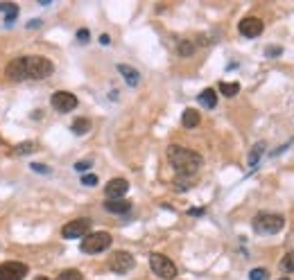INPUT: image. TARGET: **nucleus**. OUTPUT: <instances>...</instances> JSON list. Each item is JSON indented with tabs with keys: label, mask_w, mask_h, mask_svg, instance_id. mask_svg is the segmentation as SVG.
Returning <instances> with one entry per match:
<instances>
[{
	"label": "nucleus",
	"mask_w": 294,
	"mask_h": 280,
	"mask_svg": "<svg viewBox=\"0 0 294 280\" xmlns=\"http://www.w3.org/2000/svg\"><path fill=\"white\" fill-rule=\"evenodd\" d=\"M55 72L50 59L38 55H30V57H18V59L9 61L5 75L14 81H23V79H46Z\"/></svg>",
	"instance_id": "nucleus-1"
},
{
	"label": "nucleus",
	"mask_w": 294,
	"mask_h": 280,
	"mask_svg": "<svg viewBox=\"0 0 294 280\" xmlns=\"http://www.w3.org/2000/svg\"><path fill=\"white\" fill-rule=\"evenodd\" d=\"M167 161L175 167V172L179 176H192L199 172V167L204 165V158L201 154L192 152V149H186L181 145H170L167 147Z\"/></svg>",
	"instance_id": "nucleus-2"
},
{
	"label": "nucleus",
	"mask_w": 294,
	"mask_h": 280,
	"mask_svg": "<svg viewBox=\"0 0 294 280\" xmlns=\"http://www.w3.org/2000/svg\"><path fill=\"white\" fill-rule=\"evenodd\" d=\"M283 226H285V217L278 215V212H260V215H256V219H254V228L265 235L278 233Z\"/></svg>",
	"instance_id": "nucleus-3"
},
{
	"label": "nucleus",
	"mask_w": 294,
	"mask_h": 280,
	"mask_svg": "<svg viewBox=\"0 0 294 280\" xmlns=\"http://www.w3.org/2000/svg\"><path fill=\"white\" fill-rule=\"evenodd\" d=\"M111 242H113V238H111L109 233H104V230H98V233H89L86 238H81V253H102V251H107Z\"/></svg>",
	"instance_id": "nucleus-4"
},
{
	"label": "nucleus",
	"mask_w": 294,
	"mask_h": 280,
	"mask_svg": "<svg viewBox=\"0 0 294 280\" xmlns=\"http://www.w3.org/2000/svg\"><path fill=\"white\" fill-rule=\"evenodd\" d=\"M149 267H152V271L156 273L158 278L170 280V278L177 276V267H175V262H172L167 255L152 253V255H149Z\"/></svg>",
	"instance_id": "nucleus-5"
},
{
	"label": "nucleus",
	"mask_w": 294,
	"mask_h": 280,
	"mask_svg": "<svg viewBox=\"0 0 294 280\" xmlns=\"http://www.w3.org/2000/svg\"><path fill=\"white\" fill-rule=\"evenodd\" d=\"M136 267V260L129 251H115L113 255L109 258V269L113 273H127Z\"/></svg>",
	"instance_id": "nucleus-6"
},
{
	"label": "nucleus",
	"mask_w": 294,
	"mask_h": 280,
	"mask_svg": "<svg viewBox=\"0 0 294 280\" xmlns=\"http://www.w3.org/2000/svg\"><path fill=\"white\" fill-rule=\"evenodd\" d=\"M91 230V219H86V217H79V219H73L68 221V224L61 228V235H64L66 240H75V238H86Z\"/></svg>",
	"instance_id": "nucleus-7"
},
{
	"label": "nucleus",
	"mask_w": 294,
	"mask_h": 280,
	"mask_svg": "<svg viewBox=\"0 0 294 280\" xmlns=\"http://www.w3.org/2000/svg\"><path fill=\"white\" fill-rule=\"evenodd\" d=\"M52 109L59 111V113H68V111H75L77 109V98L73 93H66V90H57L50 100Z\"/></svg>",
	"instance_id": "nucleus-8"
},
{
	"label": "nucleus",
	"mask_w": 294,
	"mask_h": 280,
	"mask_svg": "<svg viewBox=\"0 0 294 280\" xmlns=\"http://www.w3.org/2000/svg\"><path fill=\"white\" fill-rule=\"evenodd\" d=\"M238 30H240V34H242V36L256 38V36L263 34L265 25H263V21H260L258 16H247V18H242V21L238 23Z\"/></svg>",
	"instance_id": "nucleus-9"
},
{
	"label": "nucleus",
	"mask_w": 294,
	"mask_h": 280,
	"mask_svg": "<svg viewBox=\"0 0 294 280\" xmlns=\"http://www.w3.org/2000/svg\"><path fill=\"white\" fill-rule=\"evenodd\" d=\"M25 276H27V264H23V262L0 264V280H23Z\"/></svg>",
	"instance_id": "nucleus-10"
},
{
	"label": "nucleus",
	"mask_w": 294,
	"mask_h": 280,
	"mask_svg": "<svg viewBox=\"0 0 294 280\" xmlns=\"http://www.w3.org/2000/svg\"><path fill=\"white\" fill-rule=\"evenodd\" d=\"M127 190H129L127 178H111L107 188H104V195H107V199H122L127 195Z\"/></svg>",
	"instance_id": "nucleus-11"
},
{
	"label": "nucleus",
	"mask_w": 294,
	"mask_h": 280,
	"mask_svg": "<svg viewBox=\"0 0 294 280\" xmlns=\"http://www.w3.org/2000/svg\"><path fill=\"white\" fill-rule=\"evenodd\" d=\"M118 72L124 77V81H127L129 86H138L141 84V72H138L136 68H132V66H127V64H118Z\"/></svg>",
	"instance_id": "nucleus-12"
},
{
	"label": "nucleus",
	"mask_w": 294,
	"mask_h": 280,
	"mask_svg": "<svg viewBox=\"0 0 294 280\" xmlns=\"http://www.w3.org/2000/svg\"><path fill=\"white\" fill-rule=\"evenodd\" d=\"M104 208L109 212H113V215H124V212L132 210V204L124 199H109V201H104Z\"/></svg>",
	"instance_id": "nucleus-13"
},
{
	"label": "nucleus",
	"mask_w": 294,
	"mask_h": 280,
	"mask_svg": "<svg viewBox=\"0 0 294 280\" xmlns=\"http://www.w3.org/2000/svg\"><path fill=\"white\" fill-rule=\"evenodd\" d=\"M199 122H201V115H199V111H195V109H186L184 115H181V124H184L186 129H195Z\"/></svg>",
	"instance_id": "nucleus-14"
},
{
	"label": "nucleus",
	"mask_w": 294,
	"mask_h": 280,
	"mask_svg": "<svg viewBox=\"0 0 294 280\" xmlns=\"http://www.w3.org/2000/svg\"><path fill=\"white\" fill-rule=\"evenodd\" d=\"M199 104L206 106V109H215L218 106V93L213 88H204L199 93Z\"/></svg>",
	"instance_id": "nucleus-15"
},
{
	"label": "nucleus",
	"mask_w": 294,
	"mask_h": 280,
	"mask_svg": "<svg viewBox=\"0 0 294 280\" xmlns=\"http://www.w3.org/2000/svg\"><path fill=\"white\" fill-rule=\"evenodd\" d=\"M220 93L226 98H235L240 93V84L238 81H220Z\"/></svg>",
	"instance_id": "nucleus-16"
},
{
	"label": "nucleus",
	"mask_w": 294,
	"mask_h": 280,
	"mask_svg": "<svg viewBox=\"0 0 294 280\" xmlns=\"http://www.w3.org/2000/svg\"><path fill=\"white\" fill-rule=\"evenodd\" d=\"M70 129H73L75 136H84V133H89V131H91V122H89L86 118H77Z\"/></svg>",
	"instance_id": "nucleus-17"
},
{
	"label": "nucleus",
	"mask_w": 294,
	"mask_h": 280,
	"mask_svg": "<svg viewBox=\"0 0 294 280\" xmlns=\"http://www.w3.org/2000/svg\"><path fill=\"white\" fill-rule=\"evenodd\" d=\"M263 152H265V143H256V145H254L251 154H249V167H251V170L258 165V161H260V156H263Z\"/></svg>",
	"instance_id": "nucleus-18"
},
{
	"label": "nucleus",
	"mask_w": 294,
	"mask_h": 280,
	"mask_svg": "<svg viewBox=\"0 0 294 280\" xmlns=\"http://www.w3.org/2000/svg\"><path fill=\"white\" fill-rule=\"evenodd\" d=\"M0 12H5V14H7V18H5V21H7V25H12V23L16 21V16H18V7H16V5L0 3Z\"/></svg>",
	"instance_id": "nucleus-19"
},
{
	"label": "nucleus",
	"mask_w": 294,
	"mask_h": 280,
	"mask_svg": "<svg viewBox=\"0 0 294 280\" xmlns=\"http://www.w3.org/2000/svg\"><path fill=\"white\" fill-rule=\"evenodd\" d=\"M192 52H195V43L188 38L179 41V57H192Z\"/></svg>",
	"instance_id": "nucleus-20"
},
{
	"label": "nucleus",
	"mask_w": 294,
	"mask_h": 280,
	"mask_svg": "<svg viewBox=\"0 0 294 280\" xmlns=\"http://www.w3.org/2000/svg\"><path fill=\"white\" fill-rule=\"evenodd\" d=\"M281 269H283V271H287V273L294 271V251H290V253L281 260Z\"/></svg>",
	"instance_id": "nucleus-21"
},
{
	"label": "nucleus",
	"mask_w": 294,
	"mask_h": 280,
	"mask_svg": "<svg viewBox=\"0 0 294 280\" xmlns=\"http://www.w3.org/2000/svg\"><path fill=\"white\" fill-rule=\"evenodd\" d=\"M267 278H269V271L265 267H256L249 273V280H267Z\"/></svg>",
	"instance_id": "nucleus-22"
},
{
	"label": "nucleus",
	"mask_w": 294,
	"mask_h": 280,
	"mask_svg": "<svg viewBox=\"0 0 294 280\" xmlns=\"http://www.w3.org/2000/svg\"><path fill=\"white\" fill-rule=\"evenodd\" d=\"M57 280H81V271H77V269H66V271L59 273Z\"/></svg>",
	"instance_id": "nucleus-23"
},
{
	"label": "nucleus",
	"mask_w": 294,
	"mask_h": 280,
	"mask_svg": "<svg viewBox=\"0 0 294 280\" xmlns=\"http://www.w3.org/2000/svg\"><path fill=\"white\" fill-rule=\"evenodd\" d=\"M30 152H34V145H32V143H23V145H18V147L14 149L16 156H21V154H30Z\"/></svg>",
	"instance_id": "nucleus-24"
},
{
	"label": "nucleus",
	"mask_w": 294,
	"mask_h": 280,
	"mask_svg": "<svg viewBox=\"0 0 294 280\" xmlns=\"http://www.w3.org/2000/svg\"><path fill=\"white\" fill-rule=\"evenodd\" d=\"M265 55L272 57V59H274V57H281V55H283V48H281V45H269L267 50H265Z\"/></svg>",
	"instance_id": "nucleus-25"
},
{
	"label": "nucleus",
	"mask_w": 294,
	"mask_h": 280,
	"mask_svg": "<svg viewBox=\"0 0 294 280\" xmlns=\"http://www.w3.org/2000/svg\"><path fill=\"white\" fill-rule=\"evenodd\" d=\"M30 167H32L34 172H38V174H50V167L43 165V163H32Z\"/></svg>",
	"instance_id": "nucleus-26"
},
{
	"label": "nucleus",
	"mask_w": 294,
	"mask_h": 280,
	"mask_svg": "<svg viewBox=\"0 0 294 280\" xmlns=\"http://www.w3.org/2000/svg\"><path fill=\"white\" fill-rule=\"evenodd\" d=\"M81 183H84V185H89V188H93V185H98V176H95V174H86V176H81Z\"/></svg>",
	"instance_id": "nucleus-27"
},
{
	"label": "nucleus",
	"mask_w": 294,
	"mask_h": 280,
	"mask_svg": "<svg viewBox=\"0 0 294 280\" xmlns=\"http://www.w3.org/2000/svg\"><path fill=\"white\" fill-rule=\"evenodd\" d=\"M75 170H77V172L91 170V161H77V163H75Z\"/></svg>",
	"instance_id": "nucleus-28"
},
{
	"label": "nucleus",
	"mask_w": 294,
	"mask_h": 280,
	"mask_svg": "<svg viewBox=\"0 0 294 280\" xmlns=\"http://www.w3.org/2000/svg\"><path fill=\"white\" fill-rule=\"evenodd\" d=\"M89 30H86V27H84V30H79V32H77V41H79V43H89Z\"/></svg>",
	"instance_id": "nucleus-29"
},
{
	"label": "nucleus",
	"mask_w": 294,
	"mask_h": 280,
	"mask_svg": "<svg viewBox=\"0 0 294 280\" xmlns=\"http://www.w3.org/2000/svg\"><path fill=\"white\" fill-rule=\"evenodd\" d=\"M100 43H102V45H109V43H111V36H109V34H102V36H100Z\"/></svg>",
	"instance_id": "nucleus-30"
},
{
	"label": "nucleus",
	"mask_w": 294,
	"mask_h": 280,
	"mask_svg": "<svg viewBox=\"0 0 294 280\" xmlns=\"http://www.w3.org/2000/svg\"><path fill=\"white\" fill-rule=\"evenodd\" d=\"M188 212H190V215H197V217H199V215H204V208H190Z\"/></svg>",
	"instance_id": "nucleus-31"
},
{
	"label": "nucleus",
	"mask_w": 294,
	"mask_h": 280,
	"mask_svg": "<svg viewBox=\"0 0 294 280\" xmlns=\"http://www.w3.org/2000/svg\"><path fill=\"white\" fill-rule=\"evenodd\" d=\"M34 280H50V278H46V276H38V278H34Z\"/></svg>",
	"instance_id": "nucleus-32"
},
{
	"label": "nucleus",
	"mask_w": 294,
	"mask_h": 280,
	"mask_svg": "<svg viewBox=\"0 0 294 280\" xmlns=\"http://www.w3.org/2000/svg\"><path fill=\"white\" fill-rule=\"evenodd\" d=\"M278 280H290V278H278Z\"/></svg>",
	"instance_id": "nucleus-33"
}]
</instances>
